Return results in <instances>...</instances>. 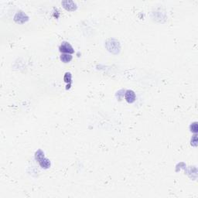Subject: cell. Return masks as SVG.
Segmentation results:
<instances>
[{
    "label": "cell",
    "mask_w": 198,
    "mask_h": 198,
    "mask_svg": "<svg viewBox=\"0 0 198 198\" xmlns=\"http://www.w3.org/2000/svg\"><path fill=\"white\" fill-rule=\"evenodd\" d=\"M35 158H36V161H38L39 164L40 166L44 169H48L50 166V162L48 159L45 158L44 156V153L43 151L38 150L36 152L35 154Z\"/></svg>",
    "instance_id": "6da1fadb"
},
{
    "label": "cell",
    "mask_w": 198,
    "mask_h": 198,
    "mask_svg": "<svg viewBox=\"0 0 198 198\" xmlns=\"http://www.w3.org/2000/svg\"><path fill=\"white\" fill-rule=\"evenodd\" d=\"M106 47L109 51L114 53H118L119 52V50H120V47H119L118 42H117V41L114 40H111L110 43L107 42Z\"/></svg>",
    "instance_id": "7a4b0ae2"
},
{
    "label": "cell",
    "mask_w": 198,
    "mask_h": 198,
    "mask_svg": "<svg viewBox=\"0 0 198 198\" xmlns=\"http://www.w3.org/2000/svg\"><path fill=\"white\" fill-rule=\"evenodd\" d=\"M60 51L62 52V53H68V54H71L74 52V49L71 47V45L69 43L67 42H63L62 44L60 47Z\"/></svg>",
    "instance_id": "3957f363"
},
{
    "label": "cell",
    "mask_w": 198,
    "mask_h": 198,
    "mask_svg": "<svg viewBox=\"0 0 198 198\" xmlns=\"http://www.w3.org/2000/svg\"><path fill=\"white\" fill-rule=\"evenodd\" d=\"M64 8L68 11H74L77 10V5L73 1H64L62 2Z\"/></svg>",
    "instance_id": "277c9868"
},
{
    "label": "cell",
    "mask_w": 198,
    "mask_h": 198,
    "mask_svg": "<svg viewBox=\"0 0 198 198\" xmlns=\"http://www.w3.org/2000/svg\"><path fill=\"white\" fill-rule=\"evenodd\" d=\"M126 100L127 102L129 103H133L136 99V96H135V94L133 91H131V90H129L126 92Z\"/></svg>",
    "instance_id": "5b68a950"
},
{
    "label": "cell",
    "mask_w": 198,
    "mask_h": 198,
    "mask_svg": "<svg viewBox=\"0 0 198 198\" xmlns=\"http://www.w3.org/2000/svg\"><path fill=\"white\" fill-rule=\"evenodd\" d=\"M25 18H26V19H28V17L23 13V12H19V13H18L16 15L15 21L16 22V23H23L26 21H27V19H25Z\"/></svg>",
    "instance_id": "8992f818"
},
{
    "label": "cell",
    "mask_w": 198,
    "mask_h": 198,
    "mask_svg": "<svg viewBox=\"0 0 198 198\" xmlns=\"http://www.w3.org/2000/svg\"><path fill=\"white\" fill-rule=\"evenodd\" d=\"M61 60L63 61L64 63H68L72 60V56L68 53H63L61 56Z\"/></svg>",
    "instance_id": "52a82bcc"
},
{
    "label": "cell",
    "mask_w": 198,
    "mask_h": 198,
    "mask_svg": "<svg viewBox=\"0 0 198 198\" xmlns=\"http://www.w3.org/2000/svg\"><path fill=\"white\" fill-rule=\"evenodd\" d=\"M64 81L67 83H71V73H66L64 75Z\"/></svg>",
    "instance_id": "ba28073f"
},
{
    "label": "cell",
    "mask_w": 198,
    "mask_h": 198,
    "mask_svg": "<svg viewBox=\"0 0 198 198\" xmlns=\"http://www.w3.org/2000/svg\"><path fill=\"white\" fill-rule=\"evenodd\" d=\"M191 131L194 132H197V122L192 124V126H191Z\"/></svg>",
    "instance_id": "9c48e42d"
},
{
    "label": "cell",
    "mask_w": 198,
    "mask_h": 198,
    "mask_svg": "<svg viewBox=\"0 0 198 198\" xmlns=\"http://www.w3.org/2000/svg\"><path fill=\"white\" fill-rule=\"evenodd\" d=\"M191 142H193V143H194V146H197V135H194V140H192Z\"/></svg>",
    "instance_id": "30bf717a"
}]
</instances>
